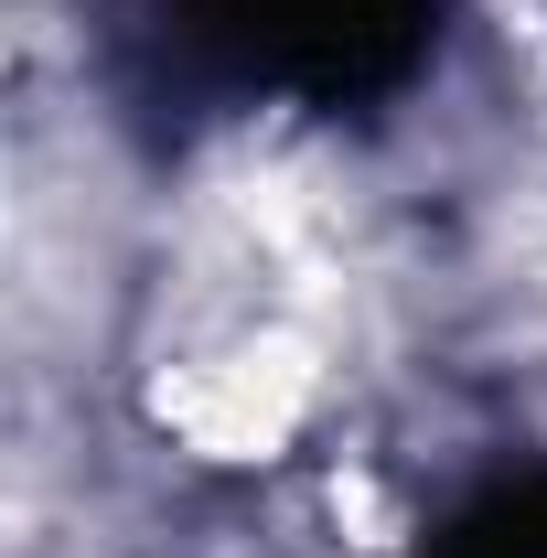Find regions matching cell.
<instances>
[{"mask_svg": "<svg viewBox=\"0 0 547 558\" xmlns=\"http://www.w3.org/2000/svg\"><path fill=\"white\" fill-rule=\"evenodd\" d=\"M473 558H547V494H537V505H515V515H505Z\"/></svg>", "mask_w": 547, "mask_h": 558, "instance_id": "cell-2", "label": "cell"}, {"mask_svg": "<svg viewBox=\"0 0 547 558\" xmlns=\"http://www.w3.org/2000/svg\"><path fill=\"white\" fill-rule=\"evenodd\" d=\"M215 33L290 86H376L418 54L429 0H205Z\"/></svg>", "mask_w": 547, "mask_h": 558, "instance_id": "cell-1", "label": "cell"}]
</instances>
